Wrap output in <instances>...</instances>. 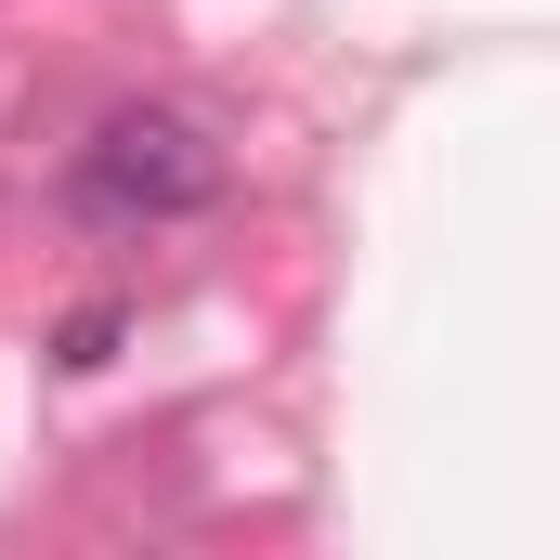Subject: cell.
<instances>
[{
  "label": "cell",
  "mask_w": 560,
  "mask_h": 560,
  "mask_svg": "<svg viewBox=\"0 0 560 560\" xmlns=\"http://www.w3.org/2000/svg\"><path fill=\"white\" fill-rule=\"evenodd\" d=\"M105 352H118V313H105V300H92V313H66V352H52V365H79V378H92Z\"/></svg>",
  "instance_id": "7a4b0ae2"
},
{
  "label": "cell",
  "mask_w": 560,
  "mask_h": 560,
  "mask_svg": "<svg viewBox=\"0 0 560 560\" xmlns=\"http://www.w3.org/2000/svg\"><path fill=\"white\" fill-rule=\"evenodd\" d=\"M222 183H235V156H222L209 118H183V105H105L92 143H79V170H66L79 222H105V235L196 222V209H222Z\"/></svg>",
  "instance_id": "6da1fadb"
}]
</instances>
